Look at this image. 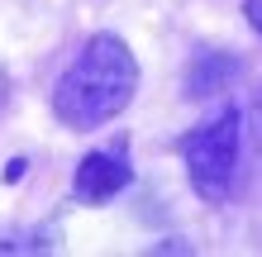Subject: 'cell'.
<instances>
[{"label": "cell", "mask_w": 262, "mask_h": 257, "mask_svg": "<svg viewBox=\"0 0 262 257\" xmlns=\"http://www.w3.org/2000/svg\"><path fill=\"white\" fill-rule=\"evenodd\" d=\"M134 90H138V62H134L129 43L115 34H96L72 57V67L57 77L53 114L67 129H100L129 110Z\"/></svg>", "instance_id": "6da1fadb"}, {"label": "cell", "mask_w": 262, "mask_h": 257, "mask_svg": "<svg viewBox=\"0 0 262 257\" xmlns=\"http://www.w3.org/2000/svg\"><path fill=\"white\" fill-rule=\"evenodd\" d=\"M238 129H243L238 110H234V105H224L210 124L191 129L186 138H181L186 176H191L195 195H200V200H210V205L229 200V191H234V176H238Z\"/></svg>", "instance_id": "7a4b0ae2"}, {"label": "cell", "mask_w": 262, "mask_h": 257, "mask_svg": "<svg viewBox=\"0 0 262 257\" xmlns=\"http://www.w3.org/2000/svg\"><path fill=\"white\" fill-rule=\"evenodd\" d=\"M134 181V172L124 167L119 157L110 153H91L76 162V181H72V191H76V200H86V205H105L110 195H119Z\"/></svg>", "instance_id": "3957f363"}, {"label": "cell", "mask_w": 262, "mask_h": 257, "mask_svg": "<svg viewBox=\"0 0 262 257\" xmlns=\"http://www.w3.org/2000/svg\"><path fill=\"white\" fill-rule=\"evenodd\" d=\"M243 72L238 57L229 53H200L191 72H186V96H220V90H229V81H234Z\"/></svg>", "instance_id": "277c9868"}, {"label": "cell", "mask_w": 262, "mask_h": 257, "mask_svg": "<svg viewBox=\"0 0 262 257\" xmlns=\"http://www.w3.org/2000/svg\"><path fill=\"white\" fill-rule=\"evenodd\" d=\"M248 129H253V148L262 153V86L253 90V110H248Z\"/></svg>", "instance_id": "5b68a950"}, {"label": "cell", "mask_w": 262, "mask_h": 257, "mask_svg": "<svg viewBox=\"0 0 262 257\" xmlns=\"http://www.w3.org/2000/svg\"><path fill=\"white\" fill-rule=\"evenodd\" d=\"M243 14H248L253 34H262V0H243Z\"/></svg>", "instance_id": "8992f818"}, {"label": "cell", "mask_w": 262, "mask_h": 257, "mask_svg": "<svg viewBox=\"0 0 262 257\" xmlns=\"http://www.w3.org/2000/svg\"><path fill=\"white\" fill-rule=\"evenodd\" d=\"M5 90H10V77L0 72V105H5Z\"/></svg>", "instance_id": "52a82bcc"}]
</instances>
